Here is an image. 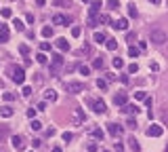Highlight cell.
Returning a JSON list of instances; mask_svg holds the SVG:
<instances>
[{
  "label": "cell",
  "instance_id": "cell-1",
  "mask_svg": "<svg viewBox=\"0 0 168 152\" xmlns=\"http://www.w3.org/2000/svg\"><path fill=\"white\" fill-rule=\"evenodd\" d=\"M8 74H11V78H13L17 85H23V83H25V72H23L21 66H11V68H8Z\"/></svg>",
  "mask_w": 168,
  "mask_h": 152
},
{
  "label": "cell",
  "instance_id": "cell-2",
  "mask_svg": "<svg viewBox=\"0 0 168 152\" xmlns=\"http://www.w3.org/2000/svg\"><path fill=\"white\" fill-rule=\"evenodd\" d=\"M149 40H151L153 45H164V42H168V34L164 32V30L156 28V30H151V36H149Z\"/></svg>",
  "mask_w": 168,
  "mask_h": 152
},
{
  "label": "cell",
  "instance_id": "cell-3",
  "mask_svg": "<svg viewBox=\"0 0 168 152\" xmlns=\"http://www.w3.org/2000/svg\"><path fill=\"white\" fill-rule=\"evenodd\" d=\"M90 108L97 112V114H103V112H107V106H105V101L103 100H90Z\"/></svg>",
  "mask_w": 168,
  "mask_h": 152
},
{
  "label": "cell",
  "instance_id": "cell-4",
  "mask_svg": "<svg viewBox=\"0 0 168 152\" xmlns=\"http://www.w3.org/2000/svg\"><path fill=\"white\" fill-rule=\"evenodd\" d=\"M82 123H84V110L76 108V110L72 112V125H74V127H80Z\"/></svg>",
  "mask_w": 168,
  "mask_h": 152
},
{
  "label": "cell",
  "instance_id": "cell-5",
  "mask_svg": "<svg viewBox=\"0 0 168 152\" xmlns=\"http://www.w3.org/2000/svg\"><path fill=\"white\" fill-rule=\"evenodd\" d=\"M63 68V55H53V66H50V74H57L59 70Z\"/></svg>",
  "mask_w": 168,
  "mask_h": 152
},
{
  "label": "cell",
  "instance_id": "cell-6",
  "mask_svg": "<svg viewBox=\"0 0 168 152\" xmlns=\"http://www.w3.org/2000/svg\"><path fill=\"white\" fill-rule=\"evenodd\" d=\"M65 89H67V93H82V91H84V83H76V80H72V83L65 85Z\"/></svg>",
  "mask_w": 168,
  "mask_h": 152
},
{
  "label": "cell",
  "instance_id": "cell-7",
  "mask_svg": "<svg viewBox=\"0 0 168 152\" xmlns=\"http://www.w3.org/2000/svg\"><path fill=\"white\" fill-rule=\"evenodd\" d=\"M11 144H13V148L17 152L25 150V144H23V137H21V135H13V137H11Z\"/></svg>",
  "mask_w": 168,
  "mask_h": 152
},
{
  "label": "cell",
  "instance_id": "cell-8",
  "mask_svg": "<svg viewBox=\"0 0 168 152\" xmlns=\"http://www.w3.org/2000/svg\"><path fill=\"white\" fill-rule=\"evenodd\" d=\"M145 133H147V137H160L164 133V129H162V125H151Z\"/></svg>",
  "mask_w": 168,
  "mask_h": 152
},
{
  "label": "cell",
  "instance_id": "cell-9",
  "mask_svg": "<svg viewBox=\"0 0 168 152\" xmlns=\"http://www.w3.org/2000/svg\"><path fill=\"white\" fill-rule=\"evenodd\" d=\"M122 131H124V129H122L120 125H116V123H109V125H107V133H109V135H114V137H120V135H122Z\"/></svg>",
  "mask_w": 168,
  "mask_h": 152
},
{
  "label": "cell",
  "instance_id": "cell-10",
  "mask_svg": "<svg viewBox=\"0 0 168 152\" xmlns=\"http://www.w3.org/2000/svg\"><path fill=\"white\" fill-rule=\"evenodd\" d=\"M69 21H72V19L65 17V15H55V17H53V23H55V25H67Z\"/></svg>",
  "mask_w": 168,
  "mask_h": 152
},
{
  "label": "cell",
  "instance_id": "cell-11",
  "mask_svg": "<svg viewBox=\"0 0 168 152\" xmlns=\"http://www.w3.org/2000/svg\"><path fill=\"white\" fill-rule=\"evenodd\" d=\"M126 101H128V95H126V93H116V97H114V103H116V106H122V108H124Z\"/></svg>",
  "mask_w": 168,
  "mask_h": 152
},
{
  "label": "cell",
  "instance_id": "cell-12",
  "mask_svg": "<svg viewBox=\"0 0 168 152\" xmlns=\"http://www.w3.org/2000/svg\"><path fill=\"white\" fill-rule=\"evenodd\" d=\"M114 28H116V30H128V19L120 17L118 21H114Z\"/></svg>",
  "mask_w": 168,
  "mask_h": 152
},
{
  "label": "cell",
  "instance_id": "cell-13",
  "mask_svg": "<svg viewBox=\"0 0 168 152\" xmlns=\"http://www.w3.org/2000/svg\"><path fill=\"white\" fill-rule=\"evenodd\" d=\"M0 116L2 118H11L13 116V108L11 106H0Z\"/></svg>",
  "mask_w": 168,
  "mask_h": 152
},
{
  "label": "cell",
  "instance_id": "cell-14",
  "mask_svg": "<svg viewBox=\"0 0 168 152\" xmlns=\"http://www.w3.org/2000/svg\"><path fill=\"white\" fill-rule=\"evenodd\" d=\"M122 112H126V114H134V116H137V112H139V106H134V103H126L124 108H122Z\"/></svg>",
  "mask_w": 168,
  "mask_h": 152
},
{
  "label": "cell",
  "instance_id": "cell-15",
  "mask_svg": "<svg viewBox=\"0 0 168 152\" xmlns=\"http://www.w3.org/2000/svg\"><path fill=\"white\" fill-rule=\"evenodd\" d=\"M101 8V0H92L90 2V8H88V13H90V17H95V13Z\"/></svg>",
  "mask_w": 168,
  "mask_h": 152
},
{
  "label": "cell",
  "instance_id": "cell-16",
  "mask_svg": "<svg viewBox=\"0 0 168 152\" xmlns=\"http://www.w3.org/2000/svg\"><path fill=\"white\" fill-rule=\"evenodd\" d=\"M57 49H61V51H69V42L65 40V38H57Z\"/></svg>",
  "mask_w": 168,
  "mask_h": 152
},
{
  "label": "cell",
  "instance_id": "cell-17",
  "mask_svg": "<svg viewBox=\"0 0 168 152\" xmlns=\"http://www.w3.org/2000/svg\"><path fill=\"white\" fill-rule=\"evenodd\" d=\"M44 100L46 101H57V93H55L53 89H46V91H44Z\"/></svg>",
  "mask_w": 168,
  "mask_h": 152
},
{
  "label": "cell",
  "instance_id": "cell-18",
  "mask_svg": "<svg viewBox=\"0 0 168 152\" xmlns=\"http://www.w3.org/2000/svg\"><path fill=\"white\" fill-rule=\"evenodd\" d=\"M128 146H130V150H132V152H139V150H141V146H139V142H137L134 137H128Z\"/></svg>",
  "mask_w": 168,
  "mask_h": 152
},
{
  "label": "cell",
  "instance_id": "cell-19",
  "mask_svg": "<svg viewBox=\"0 0 168 152\" xmlns=\"http://www.w3.org/2000/svg\"><path fill=\"white\" fill-rule=\"evenodd\" d=\"M6 40H8V28L2 25L0 28V42H6Z\"/></svg>",
  "mask_w": 168,
  "mask_h": 152
},
{
  "label": "cell",
  "instance_id": "cell-20",
  "mask_svg": "<svg viewBox=\"0 0 168 152\" xmlns=\"http://www.w3.org/2000/svg\"><path fill=\"white\" fill-rule=\"evenodd\" d=\"M105 47H107L109 51H116V49H118V40H116V38H107Z\"/></svg>",
  "mask_w": 168,
  "mask_h": 152
},
{
  "label": "cell",
  "instance_id": "cell-21",
  "mask_svg": "<svg viewBox=\"0 0 168 152\" xmlns=\"http://www.w3.org/2000/svg\"><path fill=\"white\" fill-rule=\"evenodd\" d=\"M92 38H95V42H107V38H105V34H103V32H95V36H92Z\"/></svg>",
  "mask_w": 168,
  "mask_h": 152
},
{
  "label": "cell",
  "instance_id": "cell-22",
  "mask_svg": "<svg viewBox=\"0 0 168 152\" xmlns=\"http://www.w3.org/2000/svg\"><path fill=\"white\" fill-rule=\"evenodd\" d=\"M13 25H15V30H19V32H23V30H25V25H23V21H21V19H13Z\"/></svg>",
  "mask_w": 168,
  "mask_h": 152
},
{
  "label": "cell",
  "instance_id": "cell-23",
  "mask_svg": "<svg viewBox=\"0 0 168 152\" xmlns=\"http://www.w3.org/2000/svg\"><path fill=\"white\" fill-rule=\"evenodd\" d=\"M42 36H44V38H50V36H53V28H50V25H44V28H42Z\"/></svg>",
  "mask_w": 168,
  "mask_h": 152
},
{
  "label": "cell",
  "instance_id": "cell-24",
  "mask_svg": "<svg viewBox=\"0 0 168 152\" xmlns=\"http://www.w3.org/2000/svg\"><path fill=\"white\" fill-rule=\"evenodd\" d=\"M134 100L145 101V100H147V93H145V91H137V93H134Z\"/></svg>",
  "mask_w": 168,
  "mask_h": 152
},
{
  "label": "cell",
  "instance_id": "cell-25",
  "mask_svg": "<svg viewBox=\"0 0 168 152\" xmlns=\"http://www.w3.org/2000/svg\"><path fill=\"white\" fill-rule=\"evenodd\" d=\"M139 13H137V6L134 4H128V17H137Z\"/></svg>",
  "mask_w": 168,
  "mask_h": 152
},
{
  "label": "cell",
  "instance_id": "cell-26",
  "mask_svg": "<svg viewBox=\"0 0 168 152\" xmlns=\"http://www.w3.org/2000/svg\"><path fill=\"white\" fill-rule=\"evenodd\" d=\"M30 129H32V131H40V129H42L40 120H32V125H30Z\"/></svg>",
  "mask_w": 168,
  "mask_h": 152
},
{
  "label": "cell",
  "instance_id": "cell-27",
  "mask_svg": "<svg viewBox=\"0 0 168 152\" xmlns=\"http://www.w3.org/2000/svg\"><path fill=\"white\" fill-rule=\"evenodd\" d=\"M86 150H88V152H97V150H99V146H97L95 142H88V144H86Z\"/></svg>",
  "mask_w": 168,
  "mask_h": 152
},
{
  "label": "cell",
  "instance_id": "cell-28",
  "mask_svg": "<svg viewBox=\"0 0 168 152\" xmlns=\"http://www.w3.org/2000/svg\"><path fill=\"white\" fill-rule=\"evenodd\" d=\"M0 15H2L4 19H8V17H13V11H11V8H2V11H0Z\"/></svg>",
  "mask_w": 168,
  "mask_h": 152
},
{
  "label": "cell",
  "instance_id": "cell-29",
  "mask_svg": "<svg viewBox=\"0 0 168 152\" xmlns=\"http://www.w3.org/2000/svg\"><path fill=\"white\" fill-rule=\"evenodd\" d=\"M103 135H105L103 129H95V131H92V137H97V140H103Z\"/></svg>",
  "mask_w": 168,
  "mask_h": 152
},
{
  "label": "cell",
  "instance_id": "cell-30",
  "mask_svg": "<svg viewBox=\"0 0 168 152\" xmlns=\"http://www.w3.org/2000/svg\"><path fill=\"white\" fill-rule=\"evenodd\" d=\"M139 51H141V49H137V47H128V55H130V57H137Z\"/></svg>",
  "mask_w": 168,
  "mask_h": 152
},
{
  "label": "cell",
  "instance_id": "cell-31",
  "mask_svg": "<svg viewBox=\"0 0 168 152\" xmlns=\"http://www.w3.org/2000/svg\"><path fill=\"white\" fill-rule=\"evenodd\" d=\"M92 68H95V70L103 68V59H101V57H99V59H95V61H92Z\"/></svg>",
  "mask_w": 168,
  "mask_h": 152
},
{
  "label": "cell",
  "instance_id": "cell-32",
  "mask_svg": "<svg viewBox=\"0 0 168 152\" xmlns=\"http://www.w3.org/2000/svg\"><path fill=\"white\" fill-rule=\"evenodd\" d=\"M114 68H118V70H120V68H124V61H122L120 57H116V59H114Z\"/></svg>",
  "mask_w": 168,
  "mask_h": 152
},
{
  "label": "cell",
  "instance_id": "cell-33",
  "mask_svg": "<svg viewBox=\"0 0 168 152\" xmlns=\"http://www.w3.org/2000/svg\"><path fill=\"white\" fill-rule=\"evenodd\" d=\"M137 72H139V66L137 63H130L128 66V74H137Z\"/></svg>",
  "mask_w": 168,
  "mask_h": 152
},
{
  "label": "cell",
  "instance_id": "cell-34",
  "mask_svg": "<svg viewBox=\"0 0 168 152\" xmlns=\"http://www.w3.org/2000/svg\"><path fill=\"white\" fill-rule=\"evenodd\" d=\"M21 93H23L25 97H30V95H32V87H30V85H25V87L21 89Z\"/></svg>",
  "mask_w": 168,
  "mask_h": 152
},
{
  "label": "cell",
  "instance_id": "cell-35",
  "mask_svg": "<svg viewBox=\"0 0 168 152\" xmlns=\"http://www.w3.org/2000/svg\"><path fill=\"white\" fill-rule=\"evenodd\" d=\"M36 61H38V63H46V55H44V53H38V55H36Z\"/></svg>",
  "mask_w": 168,
  "mask_h": 152
},
{
  "label": "cell",
  "instance_id": "cell-36",
  "mask_svg": "<svg viewBox=\"0 0 168 152\" xmlns=\"http://www.w3.org/2000/svg\"><path fill=\"white\" fill-rule=\"evenodd\" d=\"M80 34H82V30H80L78 25H76V28H72V36H74V38H78Z\"/></svg>",
  "mask_w": 168,
  "mask_h": 152
},
{
  "label": "cell",
  "instance_id": "cell-37",
  "mask_svg": "<svg viewBox=\"0 0 168 152\" xmlns=\"http://www.w3.org/2000/svg\"><path fill=\"white\" fill-rule=\"evenodd\" d=\"M107 6H109V8H118L120 2H118V0H107Z\"/></svg>",
  "mask_w": 168,
  "mask_h": 152
},
{
  "label": "cell",
  "instance_id": "cell-38",
  "mask_svg": "<svg viewBox=\"0 0 168 152\" xmlns=\"http://www.w3.org/2000/svg\"><path fill=\"white\" fill-rule=\"evenodd\" d=\"M40 51H42V53L50 51V42H40Z\"/></svg>",
  "mask_w": 168,
  "mask_h": 152
},
{
  "label": "cell",
  "instance_id": "cell-39",
  "mask_svg": "<svg viewBox=\"0 0 168 152\" xmlns=\"http://www.w3.org/2000/svg\"><path fill=\"white\" fill-rule=\"evenodd\" d=\"M78 70H80V74H82V76H86V74L90 72V68H88V66H80Z\"/></svg>",
  "mask_w": 168,
  "mask_h": 152
},
{
  "label": "cell",
  "instance_id": "cell-40",
  "mask_svg": "<svg viewBox=\"0 0 168 152\" xmlns=\"http://www.w3.org/2000/svg\"><path fill=\"white\" fill-rule=\"evenodd\" d=\"M99 23H109V15H99Z\"/></svg>",
  "mask_w": 168,
  "mask_h": 152
},
{
  "label": "cell",
  "instance_id": "cell-41",
  "mask_svg": "<svg viewBox=\"0 0 168 152\" xmlns=\"http://www.w3.org/2000/svg\"><path fill=\"white\" fill-rule=\"evenodd\" d=\"M97 87H99V89H107V80H101V78H99V80H97Z\"/></svg>",
  "mask_w": 168,
  "mask_h": 152
},
{
  "label": "cell",
  "instance_id": "cell-42",
  "mask_svg": "<svg viewBox=\"0 0 168 152\" xmlns=\"http://www.w3.org/2000/svg\"><path fill=\"white\" fill-rule=\"evenodd\" d=\"M126 125H128L130 129H137V120H134V118H128V120H126Z\"/></svg>",
  "mask_w": 168,
  "mask_h": 152
},
{
  "label": "cell",
  "instance_id": "cell-43",
  "mask_svg": "<svg viewBox=\"0 0 168 152\" xmlns=\"http://www.w3.org/2000/svg\"><path fill=\"white\" fill-rule=\"evenodd\" d=\"M19 51H21V55H27V53H30V47H27V45H21Z\"/></svg>",
  "mask_w": 168,
  "mask_h": 152
},
{
  "label": "cell",
  "instance_id": "cell-44",
  "mask_svg": "<svg viewBox=\"0 0 168 152\" xmlns=\"http://www.w3.org/2000/svg\"><path fill=\"white\" fill-rule=\"evenodd\" d=\"M72 137H74V135H72L69 131H65V133H63V142H72Z\"/></svg>",
  "mask_w": 168,
  "mask_h": 152
},
{
  "label": "cell",
  "instance_id": "cell-45",
  "mask_svg": "<svg viewBox=\"0 0 168 152\" xmlns=\"http://www.w3.org/2000/svg\"><path fill=\"white\" fill-rule=\"evenodd\" d=\"M4 100H6V101H13V100H15V93H4Z\"/></svg>",
  "mask_w": 168,
  "mask_h": 152
},
{
  "label": "cell",
  "instance_id": "cell-46",
  "mask_svg": "<svg viewBox=\"0 0 168 152\" xmlns=\"http://www.w3.org/2000/svg\"><path fill=\"white\" fill-rule=\"evenodd\" d=\"M44 108H46V101H40V103H38V106H36V110H38V112H42V110H44Z\"/></svg>",
  "mask_w": 168,
  "mask_h": 152
},
{
  "label": "cell",
  "instance_id": "cell-47",
  "mask_svg": "<svg viewBox=\"0 0 168 152\" xmlns=\"http://www.w3.org/2000/svg\"><path fill=\"white\" fill-rule=\"evenodd\" d=\"M25 21H27V23H34V15L27 13V15H25Z\"/></svg>",
  "mask_w": 168,
  "mask_h": 152
},
{
  "label": "cell",
  "instance_id": "cell-48",
  "mask_svg": "<svg viewBox=\"0 0 168 152\" xmlns=\"http://www.w3.org/2000/svg\"><path fill=\"white\" fill-rule=\"evenodd\" d=\"M36 112H38V110H34V108H30V110H27V116H30V118H34V116H36Z\"/></svg>",
  "mask_w": 168,
  "mask_h": 152
},
{
  "label": "cell",
  "instance_id": "cell-49",
  "mask_svg": "<svg viewBox=\"0 0 168 152\" xmlns=\"http://www.w3.org/2000/svg\"><path fill=\"white\" fill-rule=\"evenodd\" d=\"M126 38H128V42H132V40H134V38H137V36H134V34H132V32H128V36H126Z\"/></svg>",
  "mask_w": 168,
  "mask_h": 152
},
{
  "label": "cell",
  "instance_id": "cell-50",
  "mask_svg": "<svg viewBox=\"0 0 168 152\" xmlns=\"http://www.w3.org/2000/svg\"><path fill=\"white\" fill-rule=\"evenodd\" d=\"M149 68H151L153 72H158V70H160V66H158V63H149Z\"/></svg>",
  "mask_w": 168,
  "mask_h": 152
},
{
  "label": "cell",
  "instance_id": "cell-51",
  "mask_svg": "<svg viewBox=\"0 0 168 152\" xmlns=\"http://www.w3.org/2000/svg\"><path fill=\"white\" fill-rule=\"evenodd\" d=\"M4 135H6V129H4V127H0V142H2V137H4Z\"/></svg>",
  "mask_w": 168,
  "mask_h": 152
},
{
  "label": "cell",
  "instance_id": "cell-52",
  "mask_svg": "<svg viewBox=\"0 0 168 152\" xmlns=\"http://www.w3.org/2000/svg\"><path fill=\"white\" fill-rule=\"evenodd\" d=\"M80 51H82V53H90V47H88V45H82V49Z\"/></svg>",
  "mask_w": 168,
  "mask_h": 152
},
{
  "label": "cell",
  "instance_id": "cell-53",
  "mask_svg": "<svg viewBox=\"0 0 168 152\" xmlns=\"http://www.w3.org/2000/svg\"><path fill=\"white\" fill-rule=\"evenodd\" d=\"M36 4H38V6H44V4H46V0H36Z\"/></svg>",
  "mask_w": 168,
  "mask_h": 152
},
{
  "label": "cell",
  "instance_id": "cell-54",
  "mask_svg": "<svg viewBox=\"0 0 168 152\" xmlns=\"http://www.w3.org/2000/svg\"><path fill=\"white\" fill-rule=\"evenodd\" d=\"M53 152H61V148H59V146H55V148H53Z\"/></svg>",
  "mask_w": 168,
  "mask_h": 152
},
{
  "label": "cell",
  "instance_id": "cell-55",
  "mask_svg": "<svg viewBox=\"0 0 168 152\" xmlns=\"http://www.w3.org/2000/svg\"><path fill=\"white\" fill-rule=\"evenodd\" d=\"M151 2H153V4H158V2H160V0H151Z\"/></svg>",
  "mask_w": 168,
  "mask_h": 152
},
{
  "label": "cell",
  "instance_id": "cell-56",
  "mask_svg": "<svg viewBox=\"0 0 168 152\" xmlns=\"http://www.w3.org/2000/svg\"><path fill=\"white\" fill-rule=\"evenodd\" d=\"M82 2H90V0H82Z\"/></svg>",
  "mask_w": 168,
  "mask_h": 152
},
{
  "label": "cell",
  "instance_id": "cell-57",
  "mask_svg": "<svg viewBox=\"0 0 168 152\" xmlns=\"http://www.w3.org/2000/svg\"><path fill=\"white\" fill-rule=\"evenodd\" d=\"M103 152H109V150H103Z\"/></svg>",
  "mask_w": 168,
  "mask_h": 152
},
{
  "label": "cell",
  "instance_id": "cell-58",
  "mask_svg": "<svg viewBox=\"0 0 168 152\" xmlns=\"http://www.w3.org/2000/svg\"><path fill=\"white\" fill-rule=\"evenodd\" d=\"M166 152H168V146H166Z\"/></svg>",
  "mask_w": 168,
  "mask_h": 152
},
{
  "label": "cell",
  "instance_id": "cell-59",
  "mask_svg": "<svg viewBox=\"0 0 168 152\" xmlns=\"http://www.w3.org/2000/svg\"><path fill=\"white\" fill-rule=\"evenodd\" d=\"M0 152H2V148H0Z\"/></svg>",
  "mask_w": 168,
  "mask_h": 152
}]
</instances>
